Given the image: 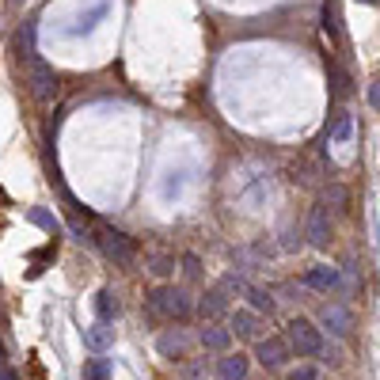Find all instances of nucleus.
I'll return each mask as SVG.
<instances>
[{"label":"nucleus","instance_id":"obj_1","mask_svg":"<svg viewBox=\"0 0 380 380\" xmlns=\"http://www.w3.org/2000/svg\"><path fill=\"white\" fill-rule=\"evenodd\" d=\"M149 312L160 320H187L194 312V301L187 289H175V286H160L149 293Z\"/></svg>","mask_w":380,"mask_h":380},{"label":"nucleus","instance_id":"obj_2","mask_svg":"<svg viewBox=\"0 0 380 380\" xmlns=\"http://www.w3.org/2000/svg\"><path fill=\"white\" fill-rule=\"evenodd\" d=\"M95 244L103 247V255H107V258H115L118 266H129V263H133V255H137L133 240H129L126 232L110 229V224H95Z\"/></svg>","mask_w":380,"mask_h":380},{"label":"nucleus","instance_id":"obj_3","mask_svg":"<svg viewBox=\"0 0 380 380\" xmlns=\"http://www.w3.org/2000/svg\"><path fill=\"white\" fill-rule=\"evenodd\" d=\"M286 338H289V346H293L301 358H312V354L323 350V331L312 320H301V316L289 320L286 323Z\"/></svg>","mask_w":380,"mask_h":380},{"label":"nucleus","instance_id":"obj_4","mask_svg":"<svg viewBox=\"0 0 380 380\" xmlns=\"http://www.w3.org/2000/svg\"><path fill=\"white\" fill-rule=\"evenodd\" d=\"M289 338H258V346H255V358H258V365L263 369H281L289 361Z\"/></svg>","mask_w":380,"mask_h":380},{"label":"nucleus","instance_id":"obj_5","mask_svg":"<svg viewBox=\"0 0 380 380\" xmlns=\"http://www.w3.org/2000/svg\"><path fill=\"white\" fill-rule=\"evenodd\" d=\"M53 92H58V76H53V69L35 58V61H31V95L42 99V103H50Z\"/></svg>","mask_w":380,"mask_h":380},{"label":"nucleus","instance_id":"obj_6","mask_svg":"<svg viewBox=\"0 0 380 380\" xmlns=\"http://www.w3.org/2000/svg\"><path fill=\"white\" fill-rule=\"evenodd\" d=\"M320 323L335 338H346V335H350V327H354V316H350L346 304H323V308H320Z\"/></svg>","mask_w":380,"mask_h":380},{"label":"nucleus","instance_id":"obj_7","mask_svg":"<svg viewBox=\"0 0 380 380\" xmlns=\"http://www.w3.org/2000/svg\"><path fill=\"white\" fill-rule=\"evenodd\" d=\"M84 346H88V350H95V354L110 350V346H115V327H110L107 320L92 323V327L84 331Z\"/></svg>","mask_w":380,"mask_h":380},{"label":"nucleus","instance_id":"obj_8","mask_svg":"<svg viewBox=\"0 0 380 380\" xmlns=\"http://www.w3.org/2000/svg\"><path fill=\"white\" fill-rule=\"evenodd\" d=\"M308 240L316 247H323L331 240V217H327V201H320L316 209H312V217H308Z\"/></svg>","mask_w":380,"mask_h":380},{"label":"nucleus","instance_id":"obj_9","mask_svg":"<svg viewBox=\"0 0 380 380\" xmlns=\"http://www.w3.org/2000/svg\"><path fill=\"white\" fill-rule=\"evenodd\" d=\"M198 312H201V320H221L224 312H229V293H224L221 286L209 289V293L198 301Z\"/></svg>","mask_w":380,"mask_h":380},{"label":"nucleus","instance_id":"obj_10","mask_svg":"<svg viewBox=\"0 0 380 380\" xmlns=\"http://www.w3.org/2000/svg\"><path fill=\"white\" fill-rule=\"evenodd\" d=\"M198 342L206 346V350H229V346H232V327H221V323L209 320L206 327H201Z\"/></svg>","mask_w":380,"mask_h":380},{"label":"nucleus","instance_id":"obj_11","mask_svg":"<svg viewBox=\"0 0 380 380\" xmlns=\"http://www.w3.org/2000/svg\"><path fill=\"white\" fill-rule=\"evenodd\" d=\"M304 286H308V289H320V293H327V289L338 286V270H335V266H312V270L304 274Z\"/></svg>","mask_w":380,"mask_h":380},{"label":"nucleus","instance_id":"obj_12","mask_svg":"<svg viewBox=\"0 0 380 380\" xmlns=\"http://www.w3.org/2000/svg\"><path fill=\"white\" fill-rule=\"evenodd\" d=\"M232 331H236L240 338H258V316H255V308H236V316H232Z\"/></svg>","mask_w":380,"mask_h":380},{"label":"nucleus","instance_id":"obj_13","mask_svg":"<svg viewBox=\"0 0 380 380\" xmlns=\"http://www.w3.org/2000/svg\"><path fill=\"white\" fill-rule=\"evenodd\" d=\"M217 377L221 380H247V358L244 354H229V358H221Z\"/></svg>","mask_w":380,"mask_h":380},{"label":"nucleus","instance_id":"obj_14","mask_svg":"<svg viewBox=\"0 0 380 380\" xmlns=\"http://www.w3.org/2000/svg\"><path fill=\"white\" fill-rule=\"evenodd\" d=\"M187 342H190L187 331L175 327V331H167V335H160V354H167V358H175V354H179V358H183V354H187Z\"/></svg>","mask_w":380,"mask_h":380},{"label":"nucleus","instance_id":"obj_15","mask_svg":"<svg viewBox=\"0 0 380 380\" xmlns=\"http://www.w3.org/2000/svg\"><path fill=\"white\" fill-rule=\"evenodd\" d=\"M95 316L107 320V323L118 316V301H115V293H110V289H99V293H95Z\"/></svg>","mask_w":380,"mask_h":380},{"label":"nucleus","instance_id":"obj_16","mask_svg":"<svg viewBox=\"0 0 380 380\" xmlns=\"http://www.w3.org/2000/svg\"><path fill=\"white\" fill-rule=\"evenodd\" d=\"M350 133H354V118L346 115V110H338V115H335V122H331V141L346 144V141H350Z\"/></svg>","mask_w":380,"mask_h":380},{"label":"nucleus","instance_id":"obj_17","mask_svg":"<svg viewBox=\"0 0 380 380\" xmlns=\"http://www.w3.org/2000/svg\"><path fill=\"white\" fill-rule=\"evenodd\" d=\"M84 380H110V361L107 358H88L84 361Z\"/></svg>","mask_w":380,"mask_h":380},{"label":"nucleus","instance_id":"obj_18","mask_svg":"<svg viewBox=\"0 0 380 380\" xmlns=\"http://www.w3.org/2000/svg\"><path fill=\"white\" fill-rule=\"evenodd\" d=\"M149 270L156 274V278H167V274H175V255H167V251H156L149 258Z\"/></svg>","mask_w":380,"mask_h":380},{"label":"nucleus","instance_id":"obj_19","mask_svg":"<svg viewBox=\"0 0 380 380\" xmlns=\"http://www.w3.org/2000/svg\"><path fill=\"white\" fill-rule=\"evenodd\" d=\"M323 201H327L331 209H338V213H342V209H346V201H350V190H346V187H338V183H331V187L323 190Z\"/></svg>","mask_w":380,"mask_h":380},{"label":"nucleus","instance_id":"obj_20","mask_svg":"<svg viewBox=\"0 0 380 380\" xmlns=\"http://www.w3.org/2000/svg\"><path fill=\"white\" fill-rule=\"evenodd\" d=\"M323 31H327L331 38H342V27H338V12H335V0H327V4H323Z\"/></svg>","mask_w":380,"mask_h":380},{"label":"nucleus","instance_id":"obj_21","mask_svg":"<svg viewBox=\"0 0 380 380\" xmlns=\"http://www.w3.org/2000/svg\"><path fill=\"white\" fill-rule=\"evenodd\" d=\"M247 304H251L255 312H266V316L274 312V301H270V293H266V289H247Z\"/></svg>","mask_w":380,"mask_h":380},{"label":"nucleus","instance_id":"obj_22","mask_svg":"<svg viewBox=\"0 0 380 380\" xmlns=\"http://www.w3.org/2000/svg\"><path fill=\"white\" fill-rule=\"evenodd\" d=\"M183 380H209V365H206V358H190L187 365H183Z\"/></svg>","mask_w":380,"mask_h":380},{"label":"nucleus","instance_id":"obj_23","mask_svg":"<svg viewBox=\"0 0 380 380\" xmlns=\"http://www.w3.org/2000/svg\"><path fill=\"white\" fill-rule=\"evenodd\" d=\"M327 72H331V92H335V95H342V92H346V72L338 69L335 61H327Z\"/></svg>","mask_w":380,"mask_h":380},{"label":"nucleus","instance_id":"obj_24","mask_svg":"<svg viewBox=\"0 0 380 380\" xmlns=\"http://www.w3.org/2000/svg\"><path fill=\"white\" fill-rule=\"evenodd\" d=\"M289 380H320V373L312 365H297L293 373H289Z\"/></svg>","mask_w":380,"mask_h":380},{"label":"nucleus","instance_id":"obj_25","mask_svg":"<svg viewBox=\"0 0 380 380\" xmlns=\"http://www.w3.org/2000/svg\"><path fill=\"white\" fill-rule=\"evenodd\" d=\"M183 274H187V278H198V274H201L198 255H187V258H183Z\"/></svg>","mask_w":380,"mask_h":380},{"label":"nucleus","instance_id":"obj_26","mask_svg":"<svg viewBox=\"0 0 380 380\" xmlns=\"http://www.w3.org/2000/svg\"><path fill=\"white\" fill-rule=\"evenodd\" d=\"M31 221H35V224H42V229H50V232H58V221H53L50 213H42V209H38V213H31Z\"/></svg>","mask_w":380,"mask_h":380},{"label":"nucleus","instance_id":"obj_27","mask_svg":"<svg viewBox=\"0 0 380 380\" xmlns=\"http://www.w3.org/2000/svg\"><path fill=\"white\" fill-rule=\"evenodd\" d=\"M369 103L380 110V80H373V84H369Z\"/></svg>","mask_w":380,"mask_h":380},{"label":"nucleus","instance_id":"obj_28","mask_svg":"<svg viewBox=\"0 0 380 380\" xmlns=\"http://www.w3.org/2000/svg\"><path fill=\"white\" fill-rule=\"evenodd\" d=\"M0 365H4V346H0Z\"/></svg>","mask_w":380,"mask_h":380},{"label":"nucleus","instance_id":"obj_29","mask_svg":"<svg viewBox=\"0 0 380 380\" xmlns=\"http://www.w3.org/2000/svg\"><path fill=\"white\" fill-rule=\"evenodd\" d=\"M361 4H377V0H361Z\"/></svg>","mask_w":380,"mask_h":380}]
</instances>
